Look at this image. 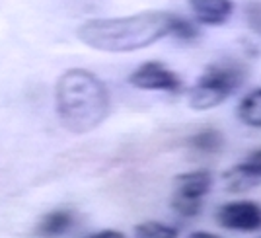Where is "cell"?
Here are the masks:
<instances>
[{
  "label": "cell",
  "mask_w": 261,
  "mask_h": 238,
  "mask_svg": "<svg viewBox=\"0 0 261 238\" xmlns=\"http://www.w3.org/2000/svg\"><path fill=\"white\" fill-rule=\"evenodd\" d=\"M244 14L250 30L261 37V0H250L244 8Z\"/></svg>",
  "instance_id": "obj_14"
},
{
  "label": "cell",
  "mask_w": 261,
  "mask_h": 238,
  "mask_svg": "<svg viewBox=\"0 0 261 238\" xmlns=\"http://www.w3.org/2000/svg\"><path fill=\"white\" fill-rule=\"evenodd\" d=\"M238 117L248 127L261 129V88L251 90L238 104Z\"/></svg>",
  "instance_id": "obj_10"
},
{
  "label": "cell",
  "mask_w": 261,
  "mask_h": 238,
  "mask_svg": "<svg viewBox=\"0 0 261 238\" xmlns=\"http://www.w3.org/2000/svg\"><path fill=\"white\" fill-rule=\"evenodd\" d=\"M76 223V215L70 209H53L49 213H45L37 225H35V234L41 238H61L65 236L66 232H70L72 227Z\"/></svg>",
  "instance_id": "obj_8"
},
{
  "label": "cell",
  "mask_w": 261,
  "mask_h": 238,
  "mask_svg": "<svg viewBox=\"0 0 261 238\" xmlns=\"http://www.w3.org/2000/svg\"><path fill=\"white\" fill-rule=\"evenodd\" d=\"M109 90L86 68H68L55 84V109L61 125L74 135H86L108 119Z\"/></svg>",
  "instance_id": "obj_2"
},
{
  "label": "cell",
  "mask_w": 261,
  "mask_h": 238,
  "mask_svg": "<svg viewBox=\"0 0 261 238\" xmlns=\"http://www.w3.org/2000/svg\"><path fill=\"white\" fill-rule=\"evenodd\" d=\"M187 238H220V236L213 234V232H207V230H195V232H191Z\"/></svg>",
  "instance_id": "obj_16"
},
{
  "label": "cell",
  "mask_w": 261,
  "mask_h": 238,
  "mask_svg": "<svg viewBox=\"0 0 261 238\" xmlns=\"http://www.w3.org/2000/svg\"><path fill=\"white\" fill-rule=\"evenodd\" d=\"M246 78V68L234 61L213 63L205 68V73L199 76L193 88L189 90V106L197 111H207L220 106L224 100H228Z\"/></svg>",
  "instance_id": "obj_3"
},
{
  "label": "cell",
  "mask_w": 261,
  "mask_h": 238,
  "mask_svg": "<svg viewBox=\"0 0 261 238\" xmlns=\"http://www.w3.org/2000/svg\"><path fill=\"white\" fill-rule=\"evenodd\" d=\"M170 35H174V37L181 39V41H193V39L199 37V30L189 20H185L181 16H174Z\"/></svg>",
  "instance_id": "obj_13"
},
{
  "label": "cell",
  "mask_w": 261,
  "mask_h": 238,
  "mask_svg": "<svg viewBox=\"0 0 261 238\" xmlns=\"http://www.w3.org/2000/svg\"><path fill=\"white\" fill-rule=\"evenodd\" d=\"M129 84L139 90H156L175 94L181 90V78L158 61H146L129 75Z\"/></svg>",
  "instance_id": "obj_5"
},
{
  "label": "cell",
  "mask_w": 261,
  "mask_h": 238,
  "mask_svg": "<svg viewBox=\"0 0 261 238\" xmlns=\"http://www.w3.org/2000/svg\"><path fill=\"white\" fill-rule=\"evenodd\" d=\"M189 142L195 151L205 152V154H215L224 147V135L217 129H205L193 135Z\"/></svg>",
  "instance_id": "obj_11"
},
{
  "label": "cell",
  "mask_w": 261,
  "mask_h": 238,
  "mask_svg": "<svg viewBox=\"0 0 261 238\" xmlns=\"http://www.w3.org/2000/svg\"><path fill=\"white\" fill-rule=\"evenodd\" d=\"M82 238H127L121 230H115V228H103V230H96V232H90Z\"/></svg>",
  "instance_id": "obj_15"
},
{
  "label": "cell",
  "mask_w": 261,
  "mask_h": 238,
  "mask_svg": "<svg viewBox=\"0 0 261 238\" xmlns=\"http://www.w3.org/2000/svg\"><path fill=\"white\" fill-rule=\"evenodd\" d=\"M222 182L230 194L248 192L251 187L261 184V149L248 154L244 162L230 166L222 174Z\"/></svg>",
  "instance_id": "obj_7"
},
{
  "label": "cell",
  "mask_w": 261,
  "mask_h": 238,
  "mask_svg": "<svg viewBox=\"0 0 261 238\" xmlns=\"http://www.w3.org/2000/svg\"><path fill=\"white\" fill-rule=\"evenodd\" d=\"M189 6L197 22L205 26H222L234 10L232 0H189Z\"/></svg>",
  "instance_id": "obj_9"
},
{
  "label": "cell",
  "mask_w": 261,
  "mask_h": 238,
  "mask_svg": "<svg viewBox=\"0 0 261 238\" xmlns=\"http://www.w3.org/2000/svg\"><path fill=\"white\" fill-rule=\"evenodd\" d=\"M174 14L146 10L119 18H96L78 28V39L103 53H133L160 41L172 32Z\"/></svg>",
  "instance_id": "obj_1"
},
{
  "label": "cell",
  "mask_w": 261,
  "mask_h": 238,
  "mask_svg": "<svg viewBox=\"0 0 261 238\" xmlns=\"http://www.w3.org/2000/svg\"><path fill=\"white\" fill-rule=\"evenodd\" d=\"M133 234L135 238H177V230L158 221H144L135 227Z\"/></svg>",
  "instance_id": "obj_12"
},
{
  "label": "cell",
  "mask_w": 261,
  "mask_h": 238,
  "mask_svg": "<svg viewBox=\"0 0 261 238\" xmlns=\"http://www.w3.org/2000/svg\"><path fill=\"white\" fill-rule=\"evenodd\" d=\"M217 223L228 230L253 232L261 228V207L253 201H230L217 209Z\"/></svg>",
  "instance_id": "obj_6"
},
{
  "label": "cell",
  "mask_w": 261,
  "mask_h": 238,
  "mask_svg": "<svg viewBox=\"0 0 261 238\" xmlns=\"http://www.w3.org/2000/svg\"><path fill=\"white\" fill-rule=\"evenodd\" d=\"M213 187V176L207 170L179 174L174 180L172 209L181 217H197L203 209V199Z\"/></svg>",
  "instance_id": "obj_4"
}]
</instances>
